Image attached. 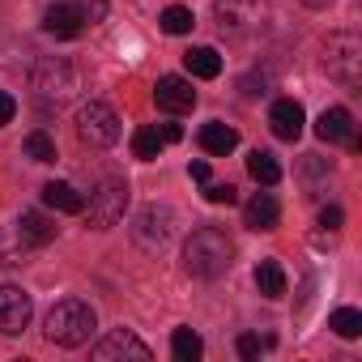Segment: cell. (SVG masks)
<instances>
[{
    "label": "cell",
    "instance_id": "cell-1",
    "mask_svg": "<svg viewBox=\"0 0 362 362\" xmlns=\"http://www.w3.org/2000/svg\"><path fill=\"white\" fill-rule=\"evenodd\" d=\"M230 264H235V243H230L226 230H218V226H201V230H192V239L184 243V269H188L192 277L214 281V277H222Z\"/></svg>",
    "mask_w": 362,
    "mask_h": 362
},
{
    "label": "cell",
    "instance_id": "cell-2",
    "mask_svg": "<svg viewBox=\"0 0 362 362\" xmlns=\"http://www.w3.org/2000/svg\"><path fill=\"white\" fill-rule=\"evenodd\" d=\"M94 328H98L94 307H90V303H81V298H64V303H56V307L47 311V320H43L47 341H52V345H64V349L86 345Z\"/></svg>",
    "mask_w": 362,
    "mask_h": 362
},
{
    "label": "cell",
    "instance_id": "cell-3",
    "mask_svg": "<svg viewBox=\"0 0 362 362\" xmlns=\"http://www.w3.org/2000/svg\"><path fill=\"white\" fill-rule=\"evenodd\" d=\"M86 209H90V226L94 230H111L124 218V209H128V184L115 179V175H103L98 184H94V192H90Z\"/></svg>",
    "mask_w": 362,
    "mask_h": 362
},
{
    "label": "cell",
    "instance_id": "cell-4",
    "mask_svg": "<svg viewBox=\"0 0 362 362\" xmlns=\"http://www.w3.org/2000/svg\"><path fill=\"white\" fill-rule=\"evenodd\" d=\"M175 209L170 205H145L136 218H132V243L141 247V252H162L170 239H175Z\"/></svg>",
    "mask_w": 362,
    "mask_h": 362
},
{
    "label": "cell",
    "instance_id": "cell-5",
    "mask_svg": "<svg viewBox=\"0 0 362 362\" xmlns=\"http://www.w3.org/2000/svg\"><path fill=\"white\" fill-rule=\"evenodd\" d=\"M77 136H81V145H90V149L115 145V141H119V115H115V107L90 98V103L77 111Z\"/></svg>",
    "mask_w": 362,
    "mask_h": 362
},
{
    "label": "cell",
    "instance_id": "cell-6",
    "mask_svg": "<svg viewBox=\"0 0 362 362\" xmlns=\"http://www.w3.org/2000/svg\"><path fill=\"white\" fill-rule=\"evenodd\" d=\"M324 69L341 86H358V77H362V43H358V35H349V30L332 35L328 47H324Z\"/></svg>",
    "mask_w": 362,
    "mask_h": 362
},
{
    "label": "cell",
    "instance_id": "cell-7",
    "mask_svg": "<svg viewBox=\"0 0 362 362\" xmlns=\"http://www.w3.org/2000/svg\"><path fill=\"white\" fill-rule=\"evenodd\" d=\"M30 90H35V98L60 107V103L77 90V73H73L69 60H43V64H35V73H30Z\"/></svg>",
    "mask_w": 362,
    "mask_h": 362
},
{
    "label": "cell",
    "instance_id": "cell-8",
    "mask_svg": "<svg viewBox=\"0 0 362 362\" xmlns=\"http://www.w3.org/2000/svg\"><path fill=\"white\" fill-rule=\"evenodd\" d=\"M30 315H35V303H30V294L22 286H0V332L5 337L26 332Z\"/></svg>",
    "mask_w": 362,
    "mask_h": 362
},
{
    "label": "cell",
    "instance_id": "cell-9",
    "mask_svg": "<svg viewBox=\"0 0 362 362\" xmlns=\"http://www.w3.org/2000/svg\"><path fill=\"white\" fill-rule=\"evenodd\" d=\"M153 103H158L166 115H184V111L197 107V90H192L188 77L166 73V77H158V86H153Z\"/></svg>",
    "mask_w": 362,
    "mask_h": 362
},
{
    "label": "cell",
    "instance_id": "cell-10",
    "mask_svg": "<svg viewBox=\"0 0 362 362\" xmlns=\"http://www.w3.org/2000/svg\"><path fill=\"white\" fill-rule=\"evenodd\" d=\"M90 354H94L98 362H111V358H141V362H145V358H149V345H145L141 337H132L128 328H115V332L103 337Z\"/></svg>",
    "mask_w": 362,
    "mask_h": 362
},
{
    "label": "cell",
    "instance_id": "cell-11",
    "mask_svg": "<svg viewBox=\"0 0 362 362\" xmlns=\"http://www.w3.org/2000/svg\"><path fill=\"white\" fill-rule=\"evenodd\" d=\"M303 124H307L303 103H294V98H277V103H273V111H269V128H273L277 141H298V136H303Z\"/></svg>",
    "mask_w": 362,
    "mask_h": 362
},
{
    "label": "cell",
    "instance_id": "cell-12",
    "mask_svg": "<svg viewBox=\"0 0 362 362\" xmlns=\"http://www.w3.org/2000/svg\"><path fill=\"white\" fill-rule=\"evenodd\" d=\"M86 9H77V5H52L47 13H43V30L52 35V39H77L81 30H86Z\"/></svg>",
    "mask_w": 362,
    "mask_h": 362
},
{
    "label": "cell",
    "instance_id": "cell-13",
    "mask_svg": "<svg viewBox=\"0 0 362 362\" xmlns=\"http://www.w3.org/2000/svg\"><path fill=\"white\" fill-rule=\"evenodd\" d=\"M315 136H320V141H328V145L349 141V145L358 149V136H354V115H349L345 107H328V111H320V119H315Z\"/></svg>",
    "mask_w": 362,
    "mask_h": 362
},
{
    "label": "cell",
    "instance_id": "cell-14",
    "mask_svg": "<svg viewBox=\"0 0 362 362\" xmlns=\"http://www.w3.org/2000/svg\"><path fill=\"white\" fill-rule=\"evenodd\" d=\"M264 13V0H218V18H222V30H243L247 22H260Z\"/></svg>",
    "mask_w": 362,
    "mask_h": 362
},
{
    "label": "cell",
    "instance_id": "cell-15",
    "mask_svg": "<svg viewBox=\"0 0 362 362\" xmlns=\"http://www.w3.org/2000/svg\"><path fill=\"white\" fill-rule=\"evenodd\" d=\"M43 205L56 209V214H86V197L73 184H64V179H52L43 188Z\"/></svg>",
    "mask_w": 362,
    "mask_h": 362
},
{
    "label": "cell",
    "instance_id": "cell-16",
    "mask_svg": "<svg viewBox=\"0 0 362 362\" xmlns=\"http://www.w3.org/2000/svg\"><path fill=\"white\" fill-rule=\"evenodd\" d=\"M243 218H247L252 230H273L277 218H281V205L273 201V192H256V197L243 205Z\"/></svg>",
    "mask_w": 362,
    "mask_h": 362
},
{
    "label": "cell",
    "instance_id": "cell-17",
    "mask_svg": "<svg viewBox=\"0 0 362 362\" xmlns=\"http://www.w3.org/2000/svg\"><path fill=\"white\" fill-rule=\"evenodd\" d=\"M56 230H60V226H52L39 209H26V214L18 218V239L30 243V247H47V243L56 239Z\"/></svg>",
    "mask_w": 362,
    "mask_h": 362
},
{
    "label": "cell",
    "instance_id": "cell-18",
    "mask_svg": "<svg viewBox=\"0 0 362 362\" xmlns=\"http://www.w3.org/2000/svg\"><path fill=\"white\" fill-rule=\"evenodd\" d=\"M235 145H239V132H235L230 124L209 119V124L201 128V149H205V153H218V158H222V153H230Z\"/></svg>",
    "mask_w": 362,
    "mask_h": 362
},
{
    "label": "cell",
    "instance_id": "cell-19",
    "mask_svg": "<svg viewBox=\"0 0 362 362\" xmlns=\"http://www.w3.org/2000/svg\"><path fill=\"white\" fill-rule=\"evenodd\" d=\"M184 64H188V73L201 77V81H214V77L222 73V56H218L214 47H188V52H184Z\"/></svg>",
    "mask_w": 362,
    "mask_h": 362
},
{
    "label": "cell",
    "instance_id": "cell-20",
    "mask_svg": "<svg viewBox=\"0 0 362 362\" xmlns=\"http://www.w3.org/2000/svg\"><path fill=\"white\" fill-rule=\"evenodd\" d=\"M170 354H175V362H197V358L205 354L201 332H197V328H175V332H170Z\"/></svg>",
    "mask_w": 362,
    "mask_h": 362
},
{
    "label": "cell",
    "instance_id": "cell-21",
    "mask_svg": "<svg viewBox=\"0 0 362 362\" xmlns=\"http://www.w3.org/2000/svg\"><path fill=\"white\" fill-rule=\"evenodd\" d=\"M256 290H260L264 298H281V294H286V273H281L277 260H260V264H256Z\"/></svg>",
    "mask_w": 362,
    "mask_h": 362
},
{
    "label": "cell",
    "instance_id": "cell-22",
    "mask_svg": "<svg viewBox=\"0 0 362 362\" xmlns=\"http://www.w3.org/2000/svg\"><path fill=\"white\" fill-rule=\"evenodd\" d=\"M247 170H252L256 184H264V188H273L277 179H281V166H277V158H273L269 149H252V153H247Z\"/></svg>",
    "mask_w": 362,
    "mask_h": 362
},
{
    "label": "cell",
    "instance_id": "cell-23",
    "mask_svg": "<svg viewBox=\"0 0 362 362\" xmlns=\"http://www.w3.org/2000/svg\"><path fill=\"white\" fill-rule=\"evenodd\" d=\"M162 145H166V141H162V132H158L153 124H141V128L132 132V153H136L141 162H153V158L162 153Z\"/></svg>",
    "mask_w": 362,
    "mask_h": 362
},
{
    "label": "cell",
    "instance_id": "cell-24",
    "mask_svg": "<svg viewBox=\"0 0 362 362\" xmlns=\"http://www.w3.org/2000/svg\"><path fill=\"white\" fill-rule=\"evenodd\" d=\"M328 328H332L337 337L354 341V337H362V311H358V307H337L332 320H328Z\"/></svg>",
    "mask_w": 362,
    "mask_h": 362
},
{
    "label": "cell",
    "instance_id": "cell-25",
    "mask_svg": "<svg viewBox=\"0 0 362 362\" xmlns=\"http://www.w3.org/2000/svg\"><path fill=\"white\" fill-rule=\"evenodd\" d=\"M158 22H162V30H166V35H188V30L197 26V18H192V9H184V5H166Z\"/></svg>",
    "mask_w": 362,
    "mask_h": 362
},
{
    "label": "cell",
    "instance_id": "cell-26",
    "mask_svg": "<svg viewBox=\"0 0 362 362\" xmlns=\"http://www.w3.org/2000/svg\"><path fill=\"white\" fill-rule=\"evenodd\" d=\"M22 149H26V158H30V162H56V141H52L43 128H35V132L26 136V145H22Z\"/></svg>",
    "mask_w": 362,
    "mask_h": 362
},
{
    "label": "cell",
    "instance_id": "cell-27",
    "mask_svg": "<svg viewBox=\"0 0 362 362\" xmlns=\"http://www.w3.org/2000/svg\"><path fill=\"white\" fill-rule=\"evenodd\" d=\"M235 349H239V358H247V362H252V358H260V354L269 349V341H264V337H256V332H243V337L235 341Z\"/></svg>",
    "mask_w": 362,
    "mask_h": 362
},
{
    "label": "cell",
    "instance_id": "cell-28",
    "mask_svg": "<svg viewBox=\"0 0 362 362\" xmlns=\"http://www.w3.org/2000/svg\"><path fill=\"white\" fill-rule=\"evenodd\" d=\"M205 201H209V205H235L239 197H235L230 184H209V188H205Z\"/></svg>",
    "mask_w": 362,
    "mask_h": 362
},
{
    "label": "cell",
    "instance_id": "cell-29",
    "mask_svg": "<svg viewBox=\"0 0 362 362\" xmlns=\"http://www.w3.org/2000/svg\"><path fill=\"white\" fill-rule=\"evenodd\" d=\"M341 222H345L341 205H324V209H320V226H324V230H341Z\"/></svg>",
    "mask_w": 362,
    "mask_h": 362
},
{
    "label": "cell",
    "instance_id": "cell-30",
    "mask_svg": "<svg viewBox=\"0 0 362 362\" xmlns=\"http://www.w3.org/2000/svg\"><path fill=\"white\" fill-rule=\"evenodd\" d=\"M13 115H18V103H13V94H5V90H0V128H5Z\"/></svg>",
    "mask_w": 362,
    "mask_h": 362
},
{
    "label": "cell",
    "instance_id": "cell-31",
    "mask_svg": "<svg viewBox=\"0 0 362 362\" xmlns=\"http://www.w3.org/2000/svg\"><path fill=\"white\" fill-rule=\"evenodd\" d=\"M188 170H192V179H197V184H209V162H205V158H197Z\"/></svg>",
    "mask_w": 362,
    "mask_h": 362
},
{
    "label": "cell",
    "instance_id": "cell-32",
    "mask_svg": "<svg viewBox=\"0 0 362 362\" xmlns=\"http://www.w3.org/2000/svg\"><path fill=\"white\" fill-rule=\"evenodd\" d=\"M158 132H162V141H179V136H184V128H179L175 119H166V124H162Z\"/></svg>",
    "mask_w": 362,
    "mask_h": 362
},
{
    "label": "cell",
    "instance_id": "cell-33",
    "mask_svg": "<svg viewBox=\"0 0 362 362\" xmlns=\"http://www.w3.org/2000/svg\"><path fill=\"white\" fill-rule=\"evenodd\" d=\"M298 5H307V9H324V5H332V0H298Z\"/></svg>",
    "mask_w": 362,
    "mask_h": 362
}]
</instances>
